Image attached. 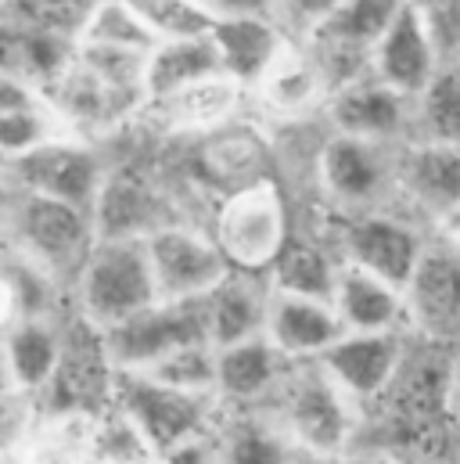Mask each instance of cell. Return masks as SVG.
<instances>
[{"mask_svg": "<svg viewBox=\"0 0 460 464\" xmlns=\"http://www.w3.org/2000/svg\"><path fill=\"white\" fill-rule=\"evenodd\" d=\"M428 245L432 237L421 231V224L410 213H396V209L342 217V227L335 234V248L342 263L359 266L403 292L414 281Z\"/></svg>", "mask_w": 460, "mask_h": 464, "instance_id": "cell-7", "label": "cell"}, {"mask_svg": "<svg viewBox=\"0 0 460 464\" xmlns=\"http://www.w3.org/2000/svg\"><path fill=\"white\" fill-rule=\"evenodd\" d=\"M252 94L266 116H277L284 122L310 119L317 109H328V102H331V91H328L317 62L310 58V51L299 40L284 51V58L266 72V80Z\"/></svg>", "mask_w": 460, "mask_h": 464, "instance_id": "cell-24", "label": "cell"}, {"mask_svg": "<svg viewBox=\"0 0 460 464\" xmlns=\"http://www.w3.org/2000/svg\"><path fill=\"white\" fill-rule=\"evenodd\" d=\"M216 18H234V14H270L273 18V7L270 0H202Z\"/></svg>", "mask_w": 460, "mask_h": 464, "instance_id": "cell-38", "label": "cell"}, {"mask_svg": "<svg viewBox=\"0 0 460 464\" xmlns=\"http://www.w3.org/2000/svg\"><path fill=\"white\" fill-rule=\"evenodd\" d=\"M0 234H7L11 252L47 270L58 285H76L83 263L98 245L94 217L87 209L25 195L11 180H4Z\"/></svg>", "mask_w": 460, "mask_h": 464, "instance_id": "cell-1", "label": "cell"}, {"mask_svg": "<svg viewBox=\"0 0 460 464\" xmlns=\"http://www.w3.org/2000/svg\"><path fill=\"white\" fill-rule=\"evenodd\" d=\"M209 234L220 245L230 270L266 277L292 237L288 206L277 180H263L220 198Z\"/></svg>", "mask_w": 460, "mask_h": 464, "instance_id": "cell-5", "label": "cell"}, {"mask_svg": "<svg viewBox=\"0 0 460 464\" xmlns=\"http://www.w3.org/2000/svg\"><path fill=\"white\" fill-rule=\"evenodd\" d=\"M76 44L137 51V54H151L158 47V40L151 36V29L140 22V14L126 0H94L87 7V18H83V29H80V40Z\"/></svg>", "mask_w": 460, "mask_h": 464, "instance_id": "cell-30", "label": "cell"}, {"mask_svg": "<svg viewBox=\"0 0 460 464\" xmlns=\"http://www.w3.org/2000/svg\"><path fill=\"white\" fill-rule=\"evenodd\" d=\"M342 0H270L273 7V18L288 29V36H310L321 22H328L335 11H339Z\"/></svg>", "mask_w": 460, "mask_h": 464, "instance_id": "cell-36", "label": "cell"}, {"mask_svg": "<svg viewBox=\"0 0 460 464\" xmlns=\"http://www.w3.org/2000/svg\"><path fill=\"white\" fill-rule=\"evenodd\" d=\"M331 133L374 140V144H410L414 140V122H417V102L388 91L374 76H363L331 94L328 102Z\"/></svg>", "mask_w": 460, "mask_h": 464, "instance_id": "cell-15", "label": "cell"}, {"mask_svg": "<svg viewBox=\"0 0 460 464\" xmlns=\"http://www.w3.org/2000/svg\"><path fill=\"white\" fill-rule=\"evenodd\" d=\"M299 450L288 432L259 411H241L220 429L216 461L220 464H292Z\"/></svg>", "mask_w": 460, "mask_h": 464, "instance_id": "cell-28", "label": "cell"}, {"mask_svg": "<svg viewBox=\"0 0 460 464\" xmlns=\"http://www.w3.org/2000/svg\"><path fill=\"white\" fill-rule=\"evenodd\" d=\"M244 87L234 83L230 76H213L202 83H191L184 91H173L166 98H155L144 105L140 122L151 126L162 137H209L216 130L230 126L241 105H244Z\"/></svg>", "mask_w": 460, "mask_h": 464, "instance_id": "cell-16", "label": "cell"}, {"mask_svg": "<svg viewBox=\"0 0 460 464\" xmlns=\"http://www.w3.org/2000/svg\"><path fill=\"white\" fill-rule=\"evenodd\" d=\"M43 105V94L33 80H25L18 69L0 65V116L4 112H18V109H36Z\"/></svg>", "mask_w": 460, "mask_h": 464, "instance_id": "cell-37", "label": "cell"}, {"mask_svg": "<svg viewBox=\"0 0 460 464\" xmlns=\"http://www.w3.org/2000/svg\"><path fill=\"white\" fill-rule=\"evenodd\" d=\"M443 65L446 62L439 54V44H436L425 14L407 0L370 54V76L378 83H385L388 91H396L410 102H421V94L432 87V80L439 76Z\"/></svg>", "mask_w": 460, "mask_h": 464, "instance_id": "cell-12", "label": "cell"}, {"mask_svg": "<svg viewBox=\"0 0 460 464\" xmlns=\"http://www.w3.org/2000/svg\"><path fill=\"white\" fill-rule=\"evenodd\" d=\"M288 371H292V360L266 335L216 349V396L224 407L255 411L259 403L273 400Z\"/></svg>", "mask_w": 460, "mask_h": 464, "instance_id": "cell-19", "label": "cell"}, {"mask_svg": "<svg viewBox=\"0 0 460 464\" xmlns=\"http://www.w3.org/2000/svg\"><path fill=\"white\" fill-rule=\"evenodd\" d=\"M43 411H40V400L29 396V392H7L0 396V454L7 461L18 458V450L25 447V440L33 436V429L40 425Z\"/></svg>", "mask_w": 460, "mask_h": 464, "instance_id": "cell-35", "label": "cell"}, {"mask_svg": "<svg viewBox=\"0 0 460 464\" xmlns=\"http://www.w3.org/2000/svg\"><path fill=\"white\" fill-rule=\"evenodd\" d=\"M18 317H22V314H18V295H14L11 281H7V274L0 270V339H4V332H7Z\"/></svg>", "mask_w": 460, "mask_h": 464, "instance_id": "cell-39", "label": "cell"}, {"mask_svg": "<svg viewBox=\"0 0 460 464\" xmlns=\"http://www.w3.org/2000/svg\"><path fill=\"white\" fill-rule=\"evenodd\" d=\"M76 314L98 332L129 321L158 303L148 241H98L72 285Z\"/></svg>", "mask_w": 460, "mask_h": 464, "instance_id": "cell-4", "label": "cell"}, {"mask_svg": "<svg viewBox=\"0 0 460 464\" xmlns=\"http://www.w3.org/2000/svg\"><path fill=\"white\" fill-rule=\"evenodd\" d=\"M213 44L220 51L224 76L241 83L244 91H255L295 40L270 14H234L216 22Z\"/></svg>", "mask_w": 460, "mask_h": 464, "instance_id": "cell-18", "label": "cell"}, {"mask_svg": "<svg viewBox=\"0 0 460 464\" xmlns=\"http://www.w3.org/2000/svg\"><path fill=\"white\" fill-rule=\"evenodd\" d=\"M112 407L144 436V443L166 461L202 443L220 414V396L180 392L140 371H115Z\"/></svg>", "mask_w": 460, "mask_h": 464, "instance_id": "cell-3", "label": "cell"}, {"mask_svg": "<svg viewBox=\"0 0 460 464\" xmlns=\"http://www.w3.org/2000/svg\"><path fill=\"white\" fill-rule=\"evenodd\" d=\"M148 256H151L158 299H173V303L206 299L230 274V263L213 241V234L187 224H169L151 234Z\"/></svg>", "mask_w": 460, "mask_h": 464, "instance_id": "cell-10", "label": "cell"}, {"mask_svg": "<svg viewBox=\"0 0 460 464\" xmlns=\"http://www.w3.org/2000/svg\"><path fill=\"white\" fill-rule=\"evenodd\" d=\"M439 234H443L446 241L460 245V209L454 213V217H450V220H446V224H443V227H439Z\"/></svg>", "mask_w": 460, "mask_h": 464, "instance_id": "cell-43", "label": "cell"}, {"mask_svg": "<svg viewBox=\"0 0 460 464\" xmlns=\"http://www.w3.org/2000/svg\"><path fill=\"white\" fill-rule=\"evenodd\" d=\"M339 321L349 335H392V332H410V314H407V292L342 263L335 299H331Z\"/></svg>", "mask_w": 460, "mask_h": 464, "instance_id": "cell-21", "label": "cell"}, {"mask_svg": "<svg viewBox=\"0 0 460 464\" xmlns=\"http://www.w3.org/2000/svg\"><path fill=\"white\" fill-rule=\"evenodd\" d=\"M270 407V418L288 432L295 450L324 458H345L356 450L363 411L331 382V374L317 360L292 363Z\"/></svg>", "mask_w": 460, "mask_h": 464, "instance_id": "cell-2", "label": "cell"}, {"mask_svg": "<svg viewBox=\"0 0 460 464\" xmlns=\"http://www.w3.org/2000/svg\"><path fill=\"white\" fill-rule=\"evenodd\" d=\"M450 418H454V432H460V353L454 363V382H450Z\"/></svg>", "mask_w": 460, "mask_h": 464, "instance_id": "cell-41", "label": "cell"}, {"mask_svg": "<svg viewBox=\"0 0 460 464\" xmlns=\"http://www.w3.org/2000/svg\"><path fill=\"white\" fill-rule=\"evenodd\" d=\"M7 169H11V159H7V155H4V151H0V184H4V180H7Z\"/></svg>", "mask_w": 460, "mask_h": 464, "instance_id": "cell-45", "label": "cell"}, {"mask_svg": "<svg viewBox=\"0 0 460 464\" xmlns=\"http://www.w3.org/2000/svg\"><path fill=\"white\" fill-rule=\"evenodd\" d=\"M62 133H65V126H62V119L47 109V102L36 105V109L4 112L0 116V151L14 162V159L29 155L33 148H40V144H47V140H54Z\"/></svg>", "mask_w": 460, "mask_h": 464, "instance_id": "cell-34", "label": "cell"}, {"mask_svg": "<svg viewBox=\"0 0 460 464\" xmlns=\"http://www.w3.org/2000/svg\"><path fill=\"white\" fill-rule=\"evenodd\" d=\"M270 295H273V288H270L266 277L230 270L227 277L202 299L213 349H227L266 335Z\"/></svg>", "mask_w": 460, "mask_h": 464, "instance_id": "cell-23", "label": "cell"}, {"mask_svg": "<svg viewBox=\"0 0 460 464\" xmlns=\"http://www.w3.org/2000/svg\"><path fill=\"white\" fill-rule=\"evenodd\" d=\"M414 140L460 148V62H446L417 102Z\"/></svg>", "mask_w": 460, "mask_h": 464, "instance_id": "cell-31", "label": "cell"}, {"mask_svg": "<svg viewBox=\"0 0 460 464\" xmlns=\"http://www.w3.org/2000/svg\"><path fill=\"white\" fill-rule=\"evenodd\" d=\"M0 343H4V353H7V367H11L14 389L40 400L47 392V385L54 382L58 363H62V324L58 321L25 317V321H14L4 332Z\"/></svg>", "mask_w": 460, "mask_h": 464, "instance_id": "cell-26", "label": "cell"}, {"mask_svg": "<svg viewBox=\"0 0 460 464\" xmlns=\"http://www.w3.org/2000/svg\"><path fill=\"white\" fill-rule=\"evenodd\" d=\"M94 436L91 414H43L11 464H94Z\"/></svg>", "mask_w": 460, "mask_h": 464, "instance_id": "cell-29", "label": "cell"}, {"mask_svg": "<svg viewBox=\"0 0 460 464\" xmlns=\"http://www.w3.org/2000/svg\"><path fill=\"white\" fill-rule=\"evenodd\" d=\"M407 349H410V332H392V335H349L345 332L317 363L331 374V382L359 411H367L392 389L407 360Z\"/></svg>", "mask_w": 460, "mask_h": 464, "instance_id": "cell-13", "label": "cell"}, {"mask_svg": "<svg viewBox=\"0 0 460 464\" xmlns=\"http://www.w3.org/2000/svg\"><path fill=\"white\" fill-rule=\"evenodd\" d=\"M140 374H151L155 382L173 385L180 392L216 396V349L209 346V343L184 346L177 349L173 356H166L162 363H155L151 371H140Z\"/></svg>", "mask_w": 460, "mask_h": 464, "instance_id": "cell-33", "label": "cell"}, {"mask_svg": "<svg viewBox=\"0 0 460 464\" xmlns=\"http://www.w3.org/2000/svg\"><path fill=\"white\" fill-rule=\"evenodd\" d=\"M399 148L345 133L324 137L317 151V184L324 198L342 217L388 209V202L399 198Z\"/></svg>", "mask_w": 460, "mask_h": 464, "instance_id": "cell-6", "label": "cell"}, {"mask_svg": "<svg viewBox=\"0 0 460 464\" xmlns=\"http://www.w3.org/2000/svg\"><path fill=\"white\" fill-rule=\"evenodd\" d=\"M126 4L140 14V22L151 29L158 44L213 36L220 22L202 0H126Z\"/></svg>", "mask_w": 460, "mask_h": 464, "instance_id": "cell-32", "label": "cell"}, {"mask_svg": "<svg viewBox=\"0 0 460 464\" xmlns=\"http://www.w3.org/2000/svg\"><path fill=\"white\" fill-rule=\"evenodd\" d=\"M342 464H403V458L385 454V450H352L342 458Z\"/></svg>", "mask_w": 460, "mask_h": 464, "instance_id": "cell-40", "label": "cell"}, {"mask_svg": "<svg viewBox=\"0 0 460 464\" xmlns=\"http://www.w3.org/2000/svg\"><path fill=\"white\" fill-rule=\"evenodd\" d=\"M345 335L342 321L331 303L302 299V295H270L266 339L281 349L292 363H313Z\"/></svg>", "mask_w": 460, "mask_h": 464, "instance_id": "cell-20", "label": "cell"}, {"mask_svg": "<svg viewBox=\"0 0 460 464\" xmlns=\"http://www.w3.org/2000/svg\"><path fill=\"white\" fill-rule=\"evenodd\" d=\"M213 76H224L220 51H216L213 36H202V40H169V44H158L148 54L144 91H148V102H155V98H166L173 91H184V87L202 83V80H213Z\"/></svg>", "mask_w": 460, "mask_h": 464, "instance_id": "cell-27", "label": "cell"}, {"mask_svg": "<svg viewBox=\"0 0 460 464\" xmlns=\"http://www.w3.org/2000/svg\"><path fill=\"white\" fill-rule=\"evenodd\" d=\"M410 335L460 353V245L443 234L428 245L414 281L407 285Z\"/></svg>", "mask_w": 460, "mask_h": 464, "instance_id": "cell-11", "label": "cell"}, {"mask_svg": "<svg viewBox=\"0 0 460 464\" xmlns=\"http://www.w3.org/2000/svg\"><path fill=\"white\" fill-rule=\"evenodd\" d=\"M0 464H11V461H7V458H4V454H0Z\"/></svg>", "mask_w": 460, "mask_h": 464, "instance_id": "cell-46", "label": "cell"}, {"mask_svg": "<svg viewBox=\"0 0 460 464\" xmlns=\"http://www.w3.org/2000/svg\"><path fill=\"white\" fill-rule=\"evenodd\" d=\"M91 217L98 241H148L155 231L177 224L166 213L162 195L140 173L129 169H109Z\"/></svg>", "mask_w": 460, "mask_h": 464, "instance_id": "cell-17", "label": "cell"}, {"mask_svg": "<svg viewBox=\"0 0 460 464\" xmlns=\"http://www.w3.org/2000/svg\"><path fill=\"white\" fill-rule=\"evenodd\" d=\"M195 148H198L195 151L198 180H209L213 188H220L224 198L241 191V188L273 180L270 177V148L248 126L230 122V126L209 133V137H198Z\"/></svg>", "mask_w": 460, "mask_h": 464, "instance_id": "cell-22", "label": "cell"}, {"mask_svg": "<svg viewBox=\"0 0 460 464\" xmlns=\"http://www.w3.org/2000/svg\"><path fill=\"white\" fill-rule=\"evenodd\" d=\"M14 392V378H11V367H7V353H4V343H0V396Z\"/></svg>", "mask_w": 460, "mask_h": 464, "instance_id": "cell-42", "label": "cell"}, {"mask_svg": "<svg viewBox=\"0 0 460 464\" xmlns=\"http://www.w3.org/2000/svg\"><path fill=\"white\" fill-rule=\"evenodd\" d=\"M101 335H105V353L115 371H151L177 349L209 343L206 303L202 299H184V303L158 299L155 306L133 314L129 321L115 324Z\"/></svg>", "mask_w": 460, "mask_h": 464, "instance_id": "cell-9", "label": "cell"}, {"mask_svg": "<svg viewBox=\"0 0 460 464\" xmlns=\"http://www.w3.org/2000/svg\"><path fill=\"white\" fill-rule=\"evenodd\" d=\"M399 202L436 231L460 209V148L410 140L399 148Z\"/></svg>", "mask_w": 460, "mask_h": 464, "instance_id": "cell-14", "label": "cell"}, {"mask_svg": "<svg viewBox=\"0 0 460 464\" xmlns=\"http://www.w3.org/2000/svg\"><path fill=\"white\" fill-rule=\"evenodd\" d=\"M339 274H342V256H339L335 245L317 241L310 234H292L288 245H284V252L270 266L266 281H270L273 292L331 303L335 299Z\"/></svg>", "mask_w": 460, "mask_h": 464, "instance_id": "cell-25", "label": "cell"}, {"mask_svg": "<svg viewBox=\"0 0 460 464\" xmlns=\"http://www.w3.org/2000/svg\"><path fill=\"white\" fill-rule=\"evenodd\" d=\"M105 159L98 155V148L83 137L62 133L40 148H33L29 155L14 159L7 169V180L36 198H51V202H65L76 209L94 213V202L105 188Z\"/></svg>", "mask_w": 460, "mask_h": 464, "instance_id": "cell-8", "label": "cell"}, {"mask_svg": "<svg viewBox=\"0 0 460 464\" xmlns=\"http://www.w3.org/2000/svg\"><path fill=\"white\" fill-rule=\"evenodd\" d=\"M292 464H342V458H324V454H295L292 458Z\"/></svg>", "mask_w": 460, "mask_h": 464, "instance_id": "cell-44", "label": "cell"}]
</instances>
